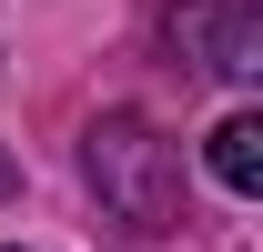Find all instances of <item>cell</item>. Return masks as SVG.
I'll return each instance as SVG.
<instances>
[{"mask_svg": "<svg viewBox=\"0 0 263 252\" xmlns=\"http://www.w3.org/2000/svg\"><path fill=\"white\" fill-rule=\"evenodd\" d=\"M202 161H213V182H223L233 202H253L263 192V111H223L213 141H202Z\"/></svg>", "mask_w": 263, "mask_h": 252, "instance_id": "obj_3", "label": "cell"}, {"mask_svg": "<svg viewBox=\"0 0 263 252\" xmlns=\"http://www.w3.org/2000/svg\"><path fill=\"white\" fill-rule=\"evenodd\" d=\"M81 192L101 202V222H122L132 242L182 232V152L142 111H91L81 121Z\"/></svg>", "mask_w": 263, "mask_h": 252, "instance_id": "obj_1", "label": "cell"}, {"mask_svg": "<svg viewBox=\"0 0 263 252\" xmlns=\"http://www.w3.org/2000/svg\"><path fill=\"white\" fill-rule=\"evenodd\" d=\"M0 202H21V161H10V141H0Z\"/></svg>", "mask_w": 263, "mask_h": 252, "instance_id": "obj_4", "label": "cell"}, {"mask_svg": "<svg viewBox=\"0 0 263 252\" xmlns=\"http://www.w3.org/2000/svg\"><path fill=\"white\" fill-rule=\"evenodd\" d=\"M162 40L202 81H263V0H172Z\"/></svg>", "mask_w": 263, "mask_h": 252, "instance_id": "obj_2", "label": "cell"}, {"mask_svg": "<svg viewBox=\"0 0 263 252\" xmlns=\"http://www.w3.org/2000/svg\"><path fill=\"white\" fill-rule=\"evenodd\" d=\"M10 252H21V242H10Z\"/></svg>", "mask_w": 263, "mask_h": 252, "instance_id": "obj_5", "label": "cell"}]
</instances>
